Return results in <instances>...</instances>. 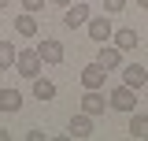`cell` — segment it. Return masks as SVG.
Instances as JSON below:
<instances>
[{"instance_id":"1","label":"cell","mask_w":148,"mask_h":141,"mask_svg":"<svg viewBox=\"0 0 148 141\" xmlns=\"http://www.w3.org/2000/svg\"><path fill=\"white\" fill-rule=\"evenodd\" d=\"M15 67H18V74H22V78H30V82H34L37 74H41V67H45V59H41V52H37V48H22V52L15 56Z\"/></svg>"},{"instance_id":"2","label":"cell","mask_w":148,"mask_h":141,"mask_svg":"<svg viewBox=\"0 0 148 141\" xmlns=\"http://www.w3.org/2000/svg\"><path fill=\"white\" fill-rule=\"evenodd\" d=\"M108 104L115 108V111H126V115H133V108H137V89L130 86H115L108 97Z\"/></svg>"},{"instance_id":"3","label":"cell","mask_w":148,"mask_h":141,"mask_svg":"<svg viewBox=\"0 0 148 141\" xmlns=\"http://www.w3.org/2000/svg\"><path fill=\"white\" fill-rule=\"evenodd\" d=\"M104 78H108V70H104L100 59H92V63L82 67V86L85 89H104Z\"/></svg>"},{"instance_id":"4","label":"cell","mask_w":148,"mask_h":141,"mask_svg":"<svg viewBox=\"0 0 148 141\" xmlns=\"http://www.w3.org/2000/svg\"><path fill=\"white\" fill-rule=\"evenodd\" d=\"M85 30H89V37L92 41H111V34H115V26H111V19H104V15H89V22H85Z\"/></svg>"},{"instance_id":"5","label":"cell","mask_w":148,"mask_h":141,"mask_svg":"<svg viewBox=\"0 0 148 141\" xmlns=\"http://www.w3.org/2000/svg\"><path fill=\"white\" fill-rule=\"evenodd\" d=\"M104 108H108L104 93H100V89H85V97H82V111L96 119V115H104Z\"/></svg>"},{"instance_id":"6","label":"cell","mask_w":148,"mask_h":141,"mask_svg":"<svg viewBox=\"0 0 148 141\" xmlns=\"http://www.w3.org/2000/svg\"><path fill=\"white\" fill-rule=\"evenodd\" d=\"M85 22H89V4H71L67 15H63V26H67V30H78V26H85Z\"/></svg>"},{"instance_id":"7","label":"cell","mask_w":148,"mask_h":141,"mask_svg":"<svg viewBox=\"0 0 148 141\" xmlns=\"http://www.w3.org/2000/svg\"><path fill=\"white\" fill-rule=\"evenodd\" d=\"M96 59L104 63V70H119V67H122V48H119V45H108V41H104V45H100V56H96Z\"/></svg>"},{"instance_id":"8","label":"cell","mask_w":148,"mask_h":141,"mask_svg":"<svg viewBox=\"0 0 148 141\" xmlns=\"http://www.w3.org/2000/svg\"><path fill=\"white\" fill-rule=\"evenodd\" d=\"M122 86H130V89H145V86H148V70L141 67V63H130V67L122 70Z\"/></svg>"},{"instance_id":"9","label":"cell","mask_w":148,"mask_h":141,"mask_svg":"<svg viewBox=\"0 0 148 141\" xmlns=\"http://www.w3.org/2000/svg\"><path fill=\"white\" fill-rule=\"evenodd\" d=\"M37 52H41V59H45V63H63V45H59V41H52V37H45V41L37 45Z\"/></svg>"},{"instance_id":"10","label":"cell","mask_w":148,"mask_h":141,"mask_svg":"<svg viewBox=\"0 0 148 141\" xmlns=\"http://www.w3.org/2000/svg\"><path fill=\"white\" fill-rule=\"evenodd\" d=\"M67 130H71V138H78V141H85L92 134V115H85V111H82V115H74L71 119V126H67Z\"/></svg>"},{"instance_id":"11","label":"cell","mask_w":148,"mask_h":141,"mask_svg":"<svg viewBox=\"0 0 148 141\" xmlns=\"http://www.w3.org/2000/svg\"><path fill=\"white\" fill-rule=\"evenodd\" d=\"M111 37H115V45H119L122 52H133V48L141 45V37H137V30H130V26H122V30H115Z\"/></svg>"},{"instance_id":"12","label":"cell","mask_w":148,"mask_h":141,"mask_svg":"<svg viewBox=\"0 0 148 141\" xmlns=\"http://www.w3.org/2000/svg\"><path fill=\"white\" fill-rule=\"evenodd\" d=\"M22 108V93L18 89H0V111H18Z\"/></svg>"},{"instance_id":"13","label":"cell","mask_w":148,"mask_h":141,"mask_svg":"<svg viewBox=\"0 0 148 141\" xmlns=\"http://www.w3.org/2000/svg\"><path fill=\"white\" fill-rule=\"evenodd\" d=\"M34 97H37V100H52V97H56V86L48 82V78L37 74V78H34Z\"/></svg>"},{"instance_id":"14","label":"cell","mask_w":148,"mask_h":141,"mask_svg":"<svg viewBox=\"0 0 148 141\" xmlns=\"http://www.w3.org/2000/svg\"><path fill=\"white\" fill-rule=\"evenodd\" d=\"M15 30H18L22 37H34V34H37V19L30 15V11H26V15H18V19H15Z\"/></svg>"},{"instance_id":"15","label":"cell","mask_w":148,"mask_h":141,"mask_svg":"<svg viewBox=\"0 0 148 141\" xmlns=\"http://www.w3.org/2000/svg\"><path fill=\"white\" fill-rule=\"evenodd\" d=\"M15 45L11 41H0V70H8V67H15Z\"/></svg>"},{"instance_id":"16","label":"cell","mask_w":148,"mask_h":141,"mask_svg":"<svg viewBox=\"0 0 148 141\" xmlns=\"http://www.w3.org/2000/svg\"><path fill=\"white\" fill-rule=\"evenodd\" d=\"M130 138H148V115H133L130 119Z\"/></svg>"},{"instance_id":"17","label":"cell","mask_w":148,"mask_h":141,"mask_svg":"<svg viewBox=\"0 0 148 141\" xmlns=\"http://www.w3.org/2000/svg\"><path fill=\"white\" fill-rule=\"evenodd\" d=\"M104 8H108V11H122V8H126V0H104Z\"/></svg>"},{"instance_id":"18","label":"cell","mask_w":148,"mask_h":141,"mask_svg":"<svg viewBox=\"0 0 148 141\" xmlns=\"http://www.w3.org/2000/svg\"><path fill=\"white\" fill-rule=\"evenodd\" d=\"M22 8H26V11H41V8H45V0H22Z\"/></svg>"},{"instance_id":"19","label":"cell","mask_w":148,"mask_h":141,"mask_svg":"<svg viewBox=\"0 0 148 141\" xmlns=\"http://www.w3.org/2000/svg\"><path fill=\"white\" fill-rule=\"evenodd\" d=\"M52 4H59V8H71V4H74V0H52Z\"/></svg>"},{"instance_id":"20","label":"cell","mask_w":148,"mask_h":141,"mask_svg":"<svg viewBox=\"0 0 148 141\" xmlns=\"http://www.w3.org/2000/svg\"><path fill=\"white\" fill-rule=\"evenodd\" d=\"M8 138H11V134H8V130H0V141H8Z\"/></svg>"},{"instance_id":"21","label":"cell","mask_w":148,"mask_h":141,"mask_svg":"<svg viewBox=\"0 0 148 141\" xmlns=\"http://www.w3.org/2000/svg\"><path fill=\"white\" fill-rule=\"evenodd\" d=\"M8 4H11V0H0V11H4V8H8Z\"/></svg>"},{"instance_id":"22","label":"cell","mask_w":148,"mask_h":141,"mask_svg":"<svg viewBox=\"0 0 148 141\" xmlns=\"http://www.w3.org/2000/svg\"><path fill=\"white\" fill-rule=\"evenodd\" d=\"M137 4H141V8H148V0H137Z\"/></svg>"}]
</instances>
